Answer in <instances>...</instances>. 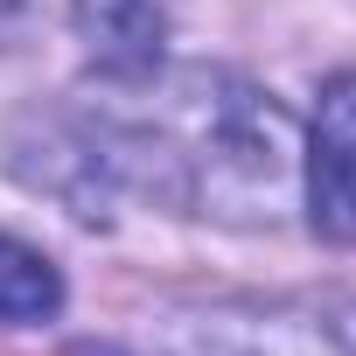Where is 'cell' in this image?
I'll return each instance as SVG.
<instances>
[{"mask_svg": "<svg viewBox=\"0 0 356 356\" xmlns=\"http://www.w3.org/2000/svg\"><path fill=\"white\" fill-rule=\"evenodd\" d=\"M307 224L328 245H356V70L321 84L307 126Z\"/></svg>", "mask_w": 356, "mask_h": 356, "instance_id": "1", "label": "cell"}, {"mask_svg": "<svg viewBox=\"0 0 356 356\" xmlns=\"http://www.w3.org/2000/svg\"><path fill=\"white\" fill-rule=\"evenodd\" d=\"M77 42L105 91L147 84L168 56V0H77Z\"/></svg>", "mask_w": 356, "mask_h": 356, "instance_id": "2", "label": "cell"}, {"mask_svg": "<svg viewBox=\"0 0 356 356\" xmlns=\"http://www.w3.org/2000/svg\"><path fill=\"white\" fill-rule=\"evenodd\" d=\"M63 314V273L35 245L0 231V328H35Z\"/></svg>", "mask_w": 356, "mask_h": 356, "instance_id": "3", "label": "cell"}, {"mask_svg": "<svg viewBox=\"0 0 356 356\" xmlns=\"http://www.w3.org/2000/svg\"><path fill=\"white\" fill-rule=\"evenodd\" d=\"M0 8H8V0H0Z\"/></svg>", "mask_w": 356, "mask_h": 356, "instance_id": "4", "label": "cell"}]
</instances>
